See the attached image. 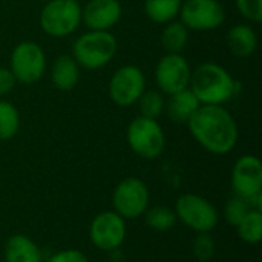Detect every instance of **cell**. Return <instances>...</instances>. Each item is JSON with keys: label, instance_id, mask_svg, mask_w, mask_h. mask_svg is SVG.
<instances>
[{"label": "cell", "instance_id": "6da1fadb", "mask_svg": "<svg viewBox=\"0 0 262 262\" xmlns=\"http://www.w3.org/2000/svg\"><path fill=\"white\" fill-rule=\"evenodd\" d=\"M186 124L193 140L209 154L223 157L238 144V123L224 106L201 104Z\"/></svg>", "mask_w": 262, "mask_h": 262}, {"label": "cell", "instance_id": "7a4b0ae2", "mask_svg": "<svg viewBox=\"0 0 262 262\" xmlns=\"http://www.w3.org/2000/svg\"><path fill=\"white\" fill-rule=\"evenodd\" d=\"M236 81L232 74L215 61H204L192 71L189 89L201 104L224 106L236 94Z\"/></svg>", "mask_w": 262, "mask_h": 262}, {"label": "cell", "instance_id": "3957f363", "mask_svg": "<svg viewBox=\"0 0 262 262\" xmlns=\"http://www.w3.org/2000/svg\"><path fill=\"white\" fill-rule=\"evenodd\" d=\"M118 41L111 31H86L75 38L72 57L80 68L97 71L107 66L117 55Z\"/></svg>", "mask_w": 262, "mask_h": 262}, {"label": "cell", "instance_id": "277c9868", "mask_svg": "<svg viewBox=\"0 0 262 262\" xmlns=\"http://www.w3.org/2000/svg\"><path fill=\"white\" fill-rule=\"evenodd\" d=\"M40 28L52 38H64L81 25V5L78 0H49L40 12Z\"/></svg>", "mask_w": 262, "mask_h": 262}, {"label": "cell", "instance_id": "5b68a950", "mask_svg": "<svg viewBox=\"0 0 262 262\" xmlns=\"http://www.w3.org/2000/svg\"><path fill=\"white\" fill-rule=\"evenodd\" d=\"M126 140L135 155L143 160L161 157L166 147V135L161 124L147 117H135L126 130Z\"/></svg>", "mask_w": 262, "mask_h": 262}, {"label": "cell", "instance_id": "8992f818", "mask_svg": "<svg viewBox=\"0 0 262 262\" xmlns=\"http://www.w3.org/2000/svg\"><path fill=\"white\" fill-rule=\"evenodd\" d=\"M175 215L180 223L195 233H210L220 223L216 207L204 196L184 193L175 203Z\"/></svg>", "mask_w": 262, "mask_h": 262}, {"label": "cell", "instance_id": "52a82bcc", "mask_svg": "<svg viewBox=\"0 0 262 262\" xmlns=\"http://www.w3.org/2000/svg\"><path fill=\"white\" fill-rule=\"evenodd\" d=\"M48 58L43 48L31 40L17 43L9 55V71L17 83L34 84L46 72Z\"/></svg>", "mask_w": 262, "mask_h": 262}, {"label": "cell", "instance_id": "ba28073f", "mask_svg": "<svg viewBox=\"0 0 262 262\" xmlns=\"http://www.w3.org/2000/svg\"><path fill=\"white\" fill-rule=\"evenodd\" d=\"M150 192L146 183L137 177L121 180L112 193V207L126 221L137 220L149 209Z\"/></svg>", "mask_w": 262, "mask_h": 262}, {"label": "cell", "instance_id": "9c48e42d", "mask_svg": "<svg viewBox=\"0 0 262 262\" xmlns=\"http://www.w3.org/2000/svg\"><path fill=\"white\" fill-rule=\"evenodd\" d=\"M126 220L114 210H104L94 216L89 226V241L100 252H117L126 241Z\"/></svg>", "mask_w": 262, "mask_h": 262}, {"label": "cell", "instance_id": "30bf717a", "mask_svg": "<svg viewBox=\"0 0 262 262\" xmlns=\"http://www.w3.org/2000/svg\"><path fill=\"white\" fill-rule=\"evenodd\" d=\"M180 21L189 31H215L227 18L226 9L220 0H183Z\"/></svg>", "mask_w": 262, "mask_h": 262}, {"label": "cell", "instance_id": "8fae6325", "mask_svg": "<svg viewBox=\"0 0 262 262\" xmlns=\"http://www.w3.org/2000/svg\"><path fill=\"white\" fill-rule=\"evenodd\" d=\"M146 91V75L135 64H124L118 68L107 84V94L114 104L129 107L137 104Z\"/></svg>", "mask_w": 262, "mask_h": 262}, {"label": "cell", "instance_id": "7c38bea8", "mask_svg": "<svg viewBox=\"0 0 262 262\" xmlns=\"http://www.w3.org/2000/svg\"><path fill=\"white\" fill-rule=\"evenodd\" d=\"M192 68L183 54H164L155 66V83L164 95L177 94L190 84Z\"/></svg>", "mask_w": 262, "mask_h": 262}, {"label": "cell", "instance_id": "4fadbf2b", "mask_svg": "<svg viewBox=\"0 0 262 262\" xmlns=\"http://www.w3.org/2000/svg\"><path fill=\"white\" fill-rule=\"evenodd\" d=\"M230 184L233 195L246 200L262 192V164L256 155L246 154L239 157L232 169Z\"/></svg>", "mask_w": 262, "mask_h": 262}, {"label": "cell", "instance_id": "5bb4252c", "mask_svg": "<svg viewBox=\"0 0 262 262\" xmlns=\"http://www.w3.org/2000/svg\"><path fill=\"white\" fill-rule=\"evenodd\" d=\"M123 15L120 0H89L81 6V25L89 31H111Z\"/></svg>", "mask_w": 262, "mask_h": 262}, {"label": "cell", "instance_id": "9a60e30c", "mask_svg": "<svg viewBox=\"0 0 262 262\" xmlns=\"http://www.w3.org/2000/svg\"><path fill=\"white\" fill-rule=\"evenodd\" d=\"M5 262H43L41 249L28 235L17 233L8 238L3 249Z\"/></svg>", "mask_w": 262, "mask_h": 262}, {"label": "cell", "instance_id": "2e32d148", "mask_svg": "<svg viewBox=\"0 0 262 262\" xmlns=\"http://www.w3.org/2000/svg\"><path fill=\"white\" fill-rule=\"evenodd\" d=\"M80 69L81 68L78 66L72 55H58L51 66V81L54 88L61 92L72 91L80 81Z\"/></svg>", "mask_w": 262, "mask_h": 262}, {"label": "cell", "instance_id": "e0dca14e", "mask_svg": "<svg viewBox=\"0 0 262 262\" xmlns=\"http://www.w3.org/2000/svg\"><path fill=\"white\" fill-rule=\"evenodd\" d=\"M226 43L229 51L238 58H247L258 49V34L250 25H233L227 31Z\"/></svg>", "mask_w": 262, "mask_h": 262}, {"label": "cell", "instance_id": "ac0fdd59", "mask_svg": "<svg viewBox=\"0 0 262 262\" xmlns=\"http://www.w3.org/2000/svg\"><path fill=\"white\" fill-rule=\"evenodd\" d=\"M200 106H201V103L198 101L195 94L187 88L177 94L169 95V100L164 107L172 121L186 124Z\"/></svg>", "mask_w": 262, "mask_h": 262}, {"label": "cell", "instance_id": "d6986e66", "mask_svg": "<svg viewBox=\"0 0 262 262\" xmlns=\"http://www.w3.org/2000/svg\"><path fill=\"white\" fill-rule=\"evenodd\" d=\"M189 32L190 31L180 20L166 23L160 37L163 49L167 54H181L189 43Z\"/></svg>", "mask_w": 262, "mask_h": 262}, {"label": "cell", "instance_id": "ffe728a7", "mask_svg": "<svg viewBox=\"0 0 262 262\" xmlns=\"http://www.w3.org/2000/svg\"><path fill=\"white\" fill-rule=\"evenodd\" d=\"M183 0H144V14L157 25L177 20Z\"/></svg>", "mask_w": 262, "mask_h": 262}, {"label": "cell", "instance_id": "44dd1931", "mask_svg": "<svg viewBox=\"0 0 262 262\" xmlns=\"http://www.w3.org/2000/svg\"><path fill=\"white\" fill-rule=\"evenodd\" d=\"M235 229L243 243L249 246L259 244L262 239V210L250 209Z\"/></svg>", "mask_w": 262, "mask_h": 262}, {"label": "cell", "instance_id": "7402d4cb", "mask_svg": "<svg viewBox=\"0 0 262 262\" xmlns=\"http://www.w3.org/2000/svg\"><path fill=\"white\" fill-rule=\"evenodd\" d=\"M144 221L147 227L155 232H169L177 224V215L172 209L164 206H154L144 212Z\"/></svg>", "mask_w": 262, "mask_h": 262}, {"label": "cell", "instance_id": "603a6c76", "mask_svg": "<svg viewBox=\"0 0 262 262\" xmlns=\"http://www.w3.org/2000/svg\"><path fill=\"white\" fill-rule=\"evenodd\" d=\"M20 129V114L17 107L6 101L0 100V141L12 140Z\"/></svg>", "mask_w": 262, "mask_h": 262}, {"label": "cell", "instance_id": "cb8c5ba5", "mask_svg": "<svg viewBox=\"0 0 262 262\" xmlns=\"http://www.w3.org/2000/svg\"><path fill=\"white\" fill-rule=\"evenodd\" d=\"M140 107V115L158 120V117L163 114L166 101H164V94L160 91H144L140 100L137 101Z\"/></svg>", "mask_w": 262, "mask_h": 262}, {"label": "cell", "instance_id": "d4e9b609", "mask_svg": "<svg viewBox=\"0 0 262 262\" xmlns=\"http://www.w3.org/2000/svg\"><path fill=\"white\" fill-rule=\"evenodd\" d=\"M250 209L252 207H250L249 200L233 195L232 198H229V201L224 206V218L227 224H230L232 227H236L243 221V218L249 213Z\"/></svg>", "mask_w": 262, "mask_h": 262}, {"label": "cell", "instance_id": "484cf974", "mask_svg": "<svg viewBox=\"0 0 262 262\" xmlns=\"http://www.w3.org/2000/svg\"><path fill=\"white\" fill-rule=\"evenodd\" d=\"M193 255L198 261H210L215 255V241L210 236V233H196V238L193 241Z\"/></svg>", "mask_w": 262, "mask_h": 262}, {"label": "cell", "instance_id": "4316f807", "mask_svg": "<svg viewBox=\"0 0 262 262\" xmlns=\"http://www.w3.org/2000/svg\"><path fill=\"white\" fill-rule=\"evenodd\" d=\"M238 12L250 23L262 21V0H235Z\"/></svg>", "mask_w": 262, "mask_h": 262}, {"label": "cell", "instance_id": "83f0119b", "mask_svg": "<svg viewBox=\"0 0 262 262\" xmlns=\"http://www.w3.org/2000/svg\"><path fill=\"white\" fill-rule=\"evenodd\" d=\"M48 262H89V258L77 249H64L54 253Z\"/></svg>", "mask_w": 262, "mask_h": 262}, {"label": "cell", "instance_id": "f1b7e54d", "mask_svg": "<svg viewBox=\"0 0 262 262\" xmlns=\"http://www.w3.org/2000/svg\"><path fill=\"white\" fill-rule=\"evenodd\" d=\"M17 81L9 68H0V97H6L15 88Z\"/></svg>", "mask_w": 262, "mask_h": 262}, {"label": "cell", "instance_id": "f546056e", "mask_svg": "<svg viewBox=\"0 0 262 262\" xmlns=\"http://www.w3.org/2000/svg\"><path fill=\"white\" fill-rule=\"evenodd\" d=\"M38 2H43V3H46V2H49V0H38Z\"/></svg>", "mask_w": 262, "mask_h": 262}]
</instances>
